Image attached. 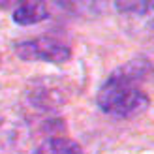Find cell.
Masks as SVG:
<instances>
[{"label": "cell", "mask_w": 154, "mask_h": 154, "mask_svg": "<svg viewBox=\"0 0 154 154\" xmlns=\"http://www.w3.org/2000/svg\"><path fill=\"white\" fill-rule=\"evenodd\" d=\"M152 72L147 58H134L126 66L115 70L98 90V105L105 115L117 119H130L150 105L149 94L141 83Z\"/></svg>", "instance_id": "obj_1"}, {"label": "cell", "mask_w": 154, "mask_h": 154, "mask_svg": "<svg viewBox=\"0 0 154 154\" xmlns=\"http://www.w3.org/2000/svg\"><path fill=\"white\" fill-rule=\"evenodd\" d=\"M13 51L21 60H26V62L64 64L72 58V49L51 36H40L32 38V40L17 42L13 43Z\"/></svg>", "instance_id": "obj_2"}, {"label": "cell", "mask_w": 154, "mask_h": 154, "mask_svg": "<svg viewBox=\"0 0 154 154\" xmlns=\"http://www.w3.org/2000/svg\"><path fill=\"white\" fill-rule=\"evenodd\" d=\"M25 134L26 122L17 103H4V100L0 98V145L17 147L25 139Z\"/></svg>", "instance_id": "obj_3"}, {"label": "cell", "mask_w": 154, "mask_h": 154, "mask_svg": "<svg viewBox=\"0 0 154 154\" xmlns=\"http://www.w3.org/2000/svg\"><path fill=\"white\" fill-rule=\"evenodd\" d=\"M47 17H49V10L42 2H23L13 10V21L23 26L42 23Z\"/></svg>", "instance_id": "obj_4"}, {"label": "cell", "mask_w": 154, "mask_h": 154, "mask_svg": "<svg viewBox=\"0 0 154 154\" xmlns=\"http://www.w3.org/2000/svg\"><path fill=\"white\" fill-rule=\"evenodd\" d=\"M34 154H85V152L77 141L70 139V137L55 135V137H47L34 150Z\"/></svg>", "instance_id": "obj_5"}, {"label": "cell", "mask_w": 154, "mask_h": 154, "mask_svg": "<svg viewBox=\"0 0 154 154\" xmlns=\"http://www.w3.org/2000/svg\"><path fill=\"white\" fill-rule=\"evenodd\" d=\"M115 8L120 13H130V15H145L147 11H152V4L149 2H119Z\"/></svg>", "instance_id": "obj_6"}]
</instances>
